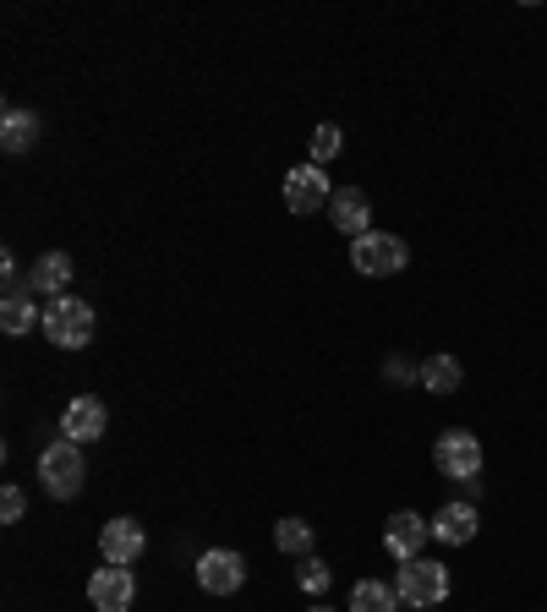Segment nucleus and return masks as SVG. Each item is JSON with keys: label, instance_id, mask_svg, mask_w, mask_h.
<instances>
[{"label": "nucleus", "instance_id": "nucleus-6", "mask_svg": "<svg viewBox=\"0 0 547 612\" xmlns=\"http://www.w3.org/2000/svg\"><path fill=\"white\" fill-rule=\"evenodd\" d=\"M198 585H203L208 596H236L247 585V558L230 552V546H208L203 558H198Z\"/></svg>", "mask_w": 547, "mask_h": 612}, {"label": "nucleus", "instance_id": "nucleus-13", "mask_svg": "<svg viewBox=\"0 0 547 612\" xmlns=\"http://www.w3.org/2000/svg\"><path fill=\"white\" fill-rule=\"evenodd\" d=\"M432 536L444 546H466L477 536V509L471 503H449V509H438L432 514Z\"/></svg>", "mask_w": 547, "mask_h": 612}, {"label": "nucleus", "instance_id": "nucleus-19", "mask_svg": "<svg viewBox=\"0 0 547 612\" xmlns=\"http://www.w3.org/2000/svg\"><path fill=\"white\" fill-rule=\"evenodd\" d=\"M274 546L290 552V558H307V552H312V525H307V520H279V525H274Z\"/></svg>", "mask_w": 547, "mask_h": 612}, {"label": "nucleus", "instance_id": "nucleus-16", "mask_svg": "<svg viewBox=\"0 0 547 612\" xmlns=\"http://www.w3.org/2000/svg\"><path fill=\"white\" fill-rule=\"evenodd\" d=\"M416 378H421V389H427V394H455L466 372H460V361H455V355H427V361L416 367Z\"/></svg>", "mask_w": 547, "mask_h": 612}, {"label": "nucleus", "instance_id": "nucleus-9", "mask_svg": "<svg viewBox=\"0 0 547 612\" xmlns=\"http://www.w3.org/2000/svg\"><path fill=\"white\" fill-rule=\"evenodd\" d=\"M427 536H432V520H421V514H410V509H400V514H389V525H384V546L400 558V563H410V558H421V546H427Z\"/></svg>", "mask_w": 547, "mask_h": 612}, {"label": "nucleus", "instance_id": "nucleus-14", "mask_svg": "<svg viewBox=\"0 0 547 612\" xmlns=\"http://www.w3.org/2000/svg\"><path fill=\"white\" fill-rule=\"evenodd\" d=\"M0 329H6V334H33V329H44V312L33 307V290H11V295L0 301Z\"/></svg>", "mask_w": 547, "mask_h": 612}, {"label": "nucleus", "instance_id": "nucleus-3", "mask_svg": "<svg viewBox=\"0 0 547 612\" xmlns=\"http://www.w3.org/2000/svg\"><path fill=\"white\" fill-rule=\"evenodd\" d=\"M395 591H400V602H410V608H438L449 596V569L432 563V558H410V563H400Z\"/></svg>", "mask_w": 547, "mask_h": 612}, {"label": "nucleus", "instance_id": "nucleus-11", "mask_svg": "<svg viewBox=\"0 0 547 612\" xmlns=\"http://www.w3.org/2000/svg\"><path fill=\"white\" fill-rule=\"evenodd\" d=\"M99 552H105V563H121V569H132L137 558H142V525L137 520H110L105 531H99Z\"/></svg>", "mask_w": 547, "mask_h": 612}, {"label": "nucleus", "instance_id": "nucleus-15", "mask_svg": "<svg viewBox=\"0 0 547 612\" xmlns=\"http://www.w3.org/2000/svg\"><path fill=\"white\" fill-rule=\"evenodd\" d=\"M71 279V258L67 252H44L39 263H33V273H28V290L33 295H61Z\"/></svg>", "mask_w": 547, "mask_h": 612}, {"label": "nucleus", "instance_id": "nucleus-24", "mask_svg": "<svg viewBox=\"0 0 547 612\" xmlns=\"http://www.w3.org/2000/svg\"><path fill=\"white\" fill-rule=\"evenodd\" d=\"M416 612H432V608H416Z\"/></svg>", "mask_w": 547, "mask_h": 612}, {"label": "nucleus", "instance_id": "nucleus-21", "mask_svg": "<svg viewBox=\"0 0 547 612\" xmlns=\"http://www.w3.org/2000/svg\"><path fill=\"white\" fill-rule=\"evenodd\" d=\"M345 148V132L335 127V121H324L318 132H312V164H329V159H340Z\"/></svg>", "mask_w": 547, "mask_h": 612}, {"label": "nucleus", "instance_id": "nucleus-7", "mask_svg": "<svg viewBox=\"0 0 547 612\" xmlns=\"http://www.w3.org/2000/svg\"><path fill=\"white\" fill-rule=\"evenodd\" d=\"M329 203H335V192H329L324 164H296L285 175V208L290 213H318V208H329Z\"/></svg>", "mask_w": 547, "mask_h": 612}, {"label": "nucleus", "instance_id": "nucleus-2", "mask_svg": "<svg viewBox=\"0 0 547 612\" xmlns=\"http://www.w3.org/2000/svg\"><path fill=\"white\" fill-rule=\"evenodd\" d=\"M93 307L88 301H77V295H56L50 307H44V340L56 344V350H82V344L93 340Z\"/></svg>", "mask_w": 547, "mask_h": 612}, {"label": "nucleus", "instance_id": "nucleus-23", "mask_svg": "<svg viewBox=\"0 0 547 612\" xmlns=\"http://www.w3.org/2000/svg\"><path fill=\"white\" fill-rule=\"evenodd\" d=\"M312 612H335V608H312Z\"/></svg>", "mask_w": 547, "mask_h": 612}, {"label": "nucleus", "instance_id": "nucleus-12", "mask_svg": "<svg viewBox=\"0 0 547 612\" xmlns=\"http://www.w3.org/2000/svg\"><path fill=\"white\" fill-rule=\"evenodd\" d=\"M329 219H335V230L340 235H367V219H372V203H367V192H356V187H340L335 192V203H329Z\"/></svg>", "mask_w": 547, "mask_h": 612}, {"label": "nucleus", "instance_id": "nucleus-8", "mask_svg": "<svg viewBox=\"0 0 547 612\" xmlns=\"http://www.w3.org/2000/svg\"><path fill=\"white\" fill-rule=\"evenodd\" d=\"M132 596H137L132 569H121V563H105V569L88 580V602L99 612H127L132 608Z\"/></svg>", "mask_w": 547, "mask_h": 612}, {"label": "nucleus", "instance_id": "nucleus-1", "mask_svg": "<svg viewBox=\"0 0 547 612\" xmlns=\"http://www.w3.org/2000/svg\"><path fill=\"white\" fill-rule=\"evenodd\" d=\"M39 481H44V492L50 498H61V503H71L82 486H88V465H82V443H71V438H61V443H50L44 454H39Z\"/></svg>", "mask_w": 547, "mask_h": 612}, {"label": "nucleus", "instance_id": "nucleus-4", "mask_svg": "<svg viewBox=\"0 0 547 612\" xmlns=\"http://www.w3.org/2000/svg\"><path fill=\"white\" fill-rule=\"evenodd\" d=\"M432 465H438L449 481L471 486V481L481 476V443L466 432V427H455V432H444V438L432 443Z\"/></svg>", "mask_w": 547, "mask_h": 612}, {"label": "nucleus", "instance_id": "nucleus-17", "mask_svg": "<svg viewBox=\"0 0 547 612\" xmlns=\"http://www.w3.org/2000/svg\"><path fill=\"white\" fill-rule=\"evenodd\" d=\"M39 142V116L33 110H6V121H0V148L6 153H28Z\"/></svg>", "mask_w": 547, "mask_h": 612}, {"label": "nucleus", "instance_id": "nucleus-10", "mask_svg": "<svg viewBox=\"0 0 547 612\" xmlns=\"http://www.w3.org/2000/svg\"><path fill=\"white\" fill-rule=\"evenodd\" d=\"M105 421H110L105 400L77 394V400L67 405V415H61V438H71V443H93V438H105Z\"/></svg>", "mask_w": 547, "mask_h": 612}, {"label": "nucleus", "instance_id": "nucleus-20", "mask_svg": "<svg viewBox=\"0 0 547 612\" xmlns=\"http://www.w3.org/2000/svg\"><path fill=\"white\" fill-rule=\"evenodd\" d=\"M329 580H335V574H329V563H324V558H312V552H307V558L296 563V585H301L307 596H324V591H329Z\"/></svg>", "mask_w": 547, "mask_h": 612}, {"label": "nucleus", "instance_id": "nucleus-18", "mask_svg": "<svg viewBox=\"0 0 547 612\" xmlns=\"http://www.w3.org/2000/svg\"><path fill=\"white\" fill-rule=\"evenodd\" d=\"M395 608H400V591L384 585V580H361L350 591V612H395Z\"/></svg>", "mask_w": 547, "mask_h": 612}, {"label": "nucleus", "instance_id": "nucleus-5", "mask_svg": "<svg viewBox=\"0 0 547 612\" xmlns=\"http://www.w3.org/2000/svg\"><path fill=\"white\" fill-rule=\"evenodd\" d=\"M350 263L367 273V279H389V273L406 269V241L400 235H384V230H367L350 241Z\"/></svg>", "mask_w": 547, "mask_h": 612}, {"label": "nucleus", "instance_id": "nucleus-22", "mask_svg": "<svg viewBox=\"0 0 547 612\" xmlns=\"http://www.w3.org/2000/svg\"><path fill=\"white\" fill-rule=\"evenodd\" d=\"M22 509H28V503H22V486H6V492H0V520H6V525H17V520H22Z\"/></svg>", "mask_w": 547, "mask_h": 612}]
</instances>
